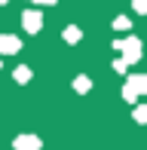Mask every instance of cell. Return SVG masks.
I'll return each instance as SVG.
<instances>
[{"mask_svg":"<svg viewBox=\"0 0 147 150\" xmlns=\"http://www.w3.org/2000/svg\"><path fill=\"white\" fill-rule=\"evenodd\" d=\"M144 92H147V77L144 74H132L123 83V101H129V104H135L138 95H144Z\"/></svg>","mask_w":147,"mask_h":150,"instance_id":"obj_1","label":"cell"},{"mask_svg":"<svg viewBox=\"0 0 147 150\" xmlns=\"http://www.w3.org/2000/svg\"><path fill=\"white\" fill-rule=\"evenodd\" d=\"M113 49L123 52V61H126V64H135V61H141V40H138V37L117 40V43H113Z\"/></svg>","mask_w":147,"mask_h":150,"instance_id":"obj_2","label":"cell"},{"mask_svg":"<svg viewBox=\"0 0 147 150\" xmlns=\"http://www.w3.org/2000/svg\"><path fill=\"white\" fill-rule=\"evenodd\" d=\"M22 28H25V34H40V28H43L40 9H25L22 12Z\"/></svg>","mask_w":147,"mask_h":150,"instance_id":"obj_3","label":"cell"},{"mask_svg":"<svg viewBox=\"0 0 147 150\" xmlns=\"http://www.w3.org/2000/svg\"><path fill=\"white\" fill-rule=\"evenodd\" d=\"M12 147H16V150H40V147H43V141H40L37 135L25 132V135H18V138L12 141Z\"/></svg>","mask_w":147,"mask_h":150,"instance_id":"obj_4","label":"cell"},{"mask_svg":"<svg viewBox=\"0 0 147 150\" xmlns=\"http://www.w3.org/2000/svg\"><path fill=\"white\" fill-rule=\"evenodd\" d=\"M22 49V40L12 37V34H0V55H16Z\"/></svg>","mask_w":147,"mask_h":150,"instance_id":"obj_5","label":"cell"},{"mask_svg":"<svg viewBox=\"0 0 147 150\" xmlns=\"http://www.w3.org/2000/svg\"><path fill=\"white\" fill-rule=\"evenodd\" d=\"M12 77H16V83H22V86H25V83H31V77H34V71H31L28 64H18L16 71H12Z\"/></svg>","mask_w":147,"mask_h":150,"instance_id":"obj_6","label":"cell"},{"mask_svg":"<svg viewBox=\"0 0 147 150\" xmlns=\"http://www.w3.org/2000/svg\"><path fill=\"white\" fill-rule=\"evenodd\" d=\"M92 89V80L86 77V74H77V77H74V92H80V95H86Z\"/></svg>","mask_w":147,"mask_h":150,"instance_id":"obj_7","label":"cell"},{"mask_svg":"<svg viewBox=\"0 0 147 150\" xmlns=\"http://www.w3.org/2000/svg\"><path fill=\"white\" fill-rule=\"evenodd\" d=\"M80 40H83V31L77 25H68L64 28V43H80Z\"/></svg>","mask_w":147,"mask_h":150,"instance_id":"obj_8","label":"cell"},{"mask_svg":"<svg viewBox=\"0 0 147 150\" xmlns=\"http://www.w3.org/2000/svg\"><path fill=\"white\" fill-rule=\"evenodd\" d=\"M113 28H117V31H129V28H132V18H126V16L113 18Z\"/></svg>","mask_w":147,"mask_h":150,"instance_id":"obj_9","label":"cell"},{"mask_svg":"<svg viewBox=\"0 0 147 150\" xmlns=\"http://www.w3.org/2000/svg\"><path fill=\"white\" fill-rule=\"evenodd\" d=\"M135 122H147V107H144V104L135 107Z\"/></svg>","mask_w":147,"mask_h":150,"instance_id":"obj_10","label":"cell"},{"mask_svg":"<svg viewBox=\"0 0 147 150\" xmlns=\"http://www.w3.org/2000/svg\"><path fill=\"white\" fill-rule=\"evenodd\" d=\"M132 9H135L138 16H144L147 12V0H132Z\"/></svg>","mask_w":147,"mask_h":150,"instance_id":"obj_11","label":"cell"},{"mask_svg":"<svg viewBox=\"0 0 147 150\" xmlns=\"http://www.w3.org/2000/svg\"><path fill=\"white\" fill-rule=\"evenodd\" d=\"M126 67H129V64H126L123 58H117V61H113V71H117V74H126Z\"/></svg>","mask_w":147,"mask_h":150,"instance_id":"obj_12","label":"cell"},{"mask_svg":"<svg viewBox=\"0 0 147 150\" xmlns=\"http://www.w3.org/2000/svg\"><path fill=\"white\" fill-rule=\"evenodd\" d=\"M31 3H40V6H52L55 0H31Z\"/></svg>","mask_w":147,"mask_h":150,"instance_id":"obj_13","label":"cell"},{"mask_svg":"<svg viewBox=\"0 0 147 150\" xmlns=\"http://www.w3.org/2000/svg\"><path fill=\"white\" fill-rule=\"evenodd\" d=\"M3 3H9V0H0V6H3Z\"/></svg>","mask_w":147,"mask_h":150,"instance_id":"obj_14","label":"cell"},{"mask_svg":"<svg viewBox=\"0 0 147 150\" xmlns=\"http://www.w3.org/2000/svg\"><path fill=\"white\" fill-rule=\"evenodd\" d=\"M0 67H3V61H0Z\"/></svg>","mask_w":147,"mask_h":150,"instance_id":"obj_15","label":"cell"}]
</instances>
